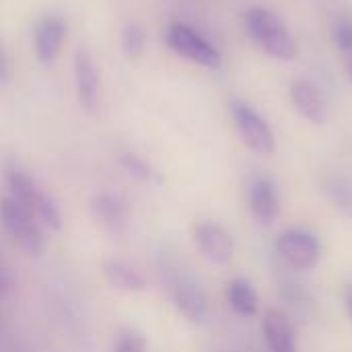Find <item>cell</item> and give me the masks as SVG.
<instances>
[{"label": "cell", "mask_w": 352, "mask_h": 352, "mask_svg": "<svg viewBox=\"0 0 352 352\" xmlns=\"http://www.w3.org/2000/svg\"><path fill=\"white\" fill-rule=\"evenodd\" d=\"M8 74H10L8 58H6V52H4V50H2V45H0V82L8 80Z\"/></svg>", "instance_id": "cell-24"}, {"label": "cell", "mask_w": 352, "mask_h": 352, "mask_svg": "<svg viewBox=\"0 0 352 352\" xmlns=\"http://www.w3.org/2000/svg\"><path fill=\"white\" fill-rule=\"evenodd\" d=\"M346 309H349V314H351V320H352V285L346 289Z\"/></svg>", "instance_id": "cell-25"}, {"label": "cell", "mask_w": 352, "mask_h": 352, "mask_svg": "<svg viewBox=\"0 0 352 352\" xmlns=\"http://www.w3.org/2000/svg\"><path fill=\"white\" fill-rule=\"evenodd\" d=\"M120 163H122V167H124L130 175H134V177H138V179H142V182H151V179L155 177V169H153L144 159H140V157L134 155V153H124V155L120 157Z\"/></svg>", "instance_id": "cell-19"}, {"label": "cell", "mask_w": 352, "mask_h": 352, "mask_svg": "<svg viewBox=\"0 0 352 352\" xmlns=\"http://www.w3.org/2000/svg\"><path fill=\"white\" fill-rule=\"evenodd\" d=\"M91 214L109 233H122L126 227V206L113 194H97L91 200Z\"/></svg>", "instance_id": "cell-14"}, {"label": "cell", "mask_w": 352, "mask_h": 352, "mask_svg": "<svg viewBox=\"0 0 352 352\" xmlns=\"http://www.w3.org/2000/svg\"><path fill=\"white\" fill-rule=\"evenodd\" d=\"M74 82L80 105L95 111L99 103V72L91 52L85 47H80L74 56Z\"/></svg>", "instance_id": "cell-8"}, {"label": "cell", "mask_w": 352, "mask_h": 352, "mask_svg": "<svg viewBox=\"0 0 352 352\" xmlns=\"http://www.w3.org/2000/svg\"><path fill=\"white\" fill-rule=\"evenodd\" d=\"M349 74H351V80H352V60H351V64H349Z\"/></svg>", "instance_id": "cell-26"}, {"label": "cell", "mask_w": 352, "mask_h": 352, "mask_svg": "<svg viewBox=\"0 0 352 352\" xmlns=\"http://www.w3.org/2000/svg\"><path fill=\"white\" fill-rule=\"evenodd\" d=\"M194 239L200 252L214 264H229L233 258V237L227 229H223L217 223H200L194 229Z\"/></svg>", "instance_id": "cell-7"}, {"label": "cell", "mask_w": 352, "mask_h": 352, "mask_svg": "<svg viewBox=\"0 0 352 352\" xmlns=\"http://www.w3.org/2000/svg\"><path fill=\"white\" fill-rule=\"evenodd\" d=\"M248 200H250V210L260 225L266 227L276 221L280 212V202H278L276 188L268 177H258L252 182Z\"/></svg>", "instance_id": "cell-10"}, {"label": "cell", "mask_w": 352, "mask_h": 352, "mask_svg": "<svg viewBox=\"0 0 352 352\" xmlns=\"http://www.w3.org/2000/svg\"><path fill=\"white\" fill-rule=\"evenodd\" d=\"M171 299L186 320H190L194 324H202L208 318L206 295L202 293V289L196 283H192L188 278H177L171 285Z\"/></svg>", "instance_id": "cell-9"}, {"label": "cell", "mask_w": 352, "mask_h": 352, "mask_svg": "<svg viewBox=\"0 0 352 352\" xmlns=\"http://www.w3.org/2000/svg\"><path fill=\"white\" fill-rule=\"evenodd\" d=\"M167 45L182 58L204 66V68H221L223 58L221 52L208 41L204 39L194 27L186 25V23H173L167 29Z\"/></svg>", "instance_id": "cell-3"}, {"label": "cell", "mask_w": 352, "mask_h": 352, "mask_svg": "<svg viewBox=\"0 0 352 352\" xmlns=\"http://www.w3.org/2000/svg\"><path fill=\"white\" fill-rule=\"evenodd\" d=\"M291 101L297 107V111L311 124L320 126L326 122V99L316 82L305 78L295 80L291 85Z\"/></svg>", "instance_id": "cell-11"}, {"label": "cell", "mask_w": 352, "mask_h": 352, "mask_svg": "<svg viewBox=\"0 0 352 352\" xmlns=\"http://www.w3.org/2000/svg\"><path fill=\"white\" fill-rule=\"evenodd\" d=\"M231 116H233V122H235V128H237L241 140L245 142V146L250 151H254L258 155H272L276 151V140H274L270 126L248 103L233 101Z\"/></svg>", "instance_id": "cell-4"}, {"label": "cell", "mask_w": 352, "mask_h": 352, "mask_svg": "<svg viewBox=\"0 0 352 352\" xmlns=\"http://www.w3.org/2000/svg\"><path fill=\"white\" fill-rule=\"evenodd\" d=\"M4 179L8 186V196L12 200H16L21 206H25L27 210H35V204L39 200V196L43 194V190L37 186V182L25 171L21 169L16 163H8L4 167Z\"/></svg>", "instance_id": "cell-12"}, {"label": "cell", "mask_w": 352, "mask_h": 352, "mask_svg": "<svg viewBox=\"0 0 352 352\" xmlns=\"http://www.w3.org/2000/svg\"><path fill=\"white\" fill-rule=\"evenodd\" d=\"M33 214H35L37 221H41V223H43L45 227H50L52 231H60V227H62V212H60L58 202H56L47 192H43V194L39 196Z\"/></svg>", "instance_id": "cell-17"}, {"label": "cell", "mask_w": 352, "mask_h": 352, "mask_svg": "<svg viewBox=\"0 0 352 352\" xmlns=\"http://www.w3.org/2000/svg\"><path fill=\"white\" fill-rule=\"evenodd\" d=\"M227 299H229L231 309L243 318H254L258 314V295H256L252 283L245 278H235L229 285Z\"/></svg>", "instance_id": "cell-16"}, {"label": "cell", "mask_w": 352, "mask_h": 352, "mask_svg": "<svg viewBox=\"0 0 352 352\" xmlns=\"http://www.w3.org/2000/svg\"><path fill=\"white\" fill-rule=\"evenodd\" d=\"M332 39L338 50L352 54V19L351 16H338L332 25Z\"/></svg>", "instance_id": "cell-20"}, {"label": "cell", "mask_w": 352, "mask_h": 352, "mask_svg": "<svg viewBox=\"0 0 352 352\" xmlns=\"http://www.w3.org/2000/svg\"><path fill=\"white\" fill-rule=\"evenodd\" d=\"M144 45H146V33L140 25L132 23V25H126L124 31H122V52L128 56V58H138L142 56L144 52Z\"/></svg>", "instance_id": "cell-18"}, {"label": "cell", "mask_w": 352, "mask_h": 352, "mask_svg": "<svg viewBox=\"0 0 352 352\" xmlns=\"http://www.w3.org/2000/svg\"><path fill=\"white\" fill-rule=\"evenodd\" d=\"M328 194L332 196L336 206L352 212V186H349L342 179H334V182L328 184Z\"/></svg>", "instance_id": "cell-21"}, {"label": "cell", "mask_w": 352, "mask_h": 352, "mask_svg": "<svg viewBox=\"0 0 352 352\" xmlns=\"http://www.w3.org/2000/svg\"><path fill=\"white\" fill-rule=\"evenodd\" d=\"M12 289V276L8 272V268L0 262V295L8 293Z\"/></svg>", "instance_id": "cell-23"}, {"label": "cell", "mask_w": 352, "mask_h": 352, "mask_svg": "<svg viewBox=\"0 0 352 352\" xmlns=\"http://www.w3.org/2000/svg\"><path fill=\"white\" fill-rule=\"evenodd\" d=\"M144 349H146L144 338L134 330L122 332L118 338V344H116V352H144Z\"/></svg>", "instance_id": "cell-22"}, {"label": "cell", "mask_w": 352, "mask_h": 352, "mask_svg": "<svg viewBox=\"0 0 352 352\" xmlns=\"http://www.w3.org/2000/svg\"><path fill=\"white\" fill-rule=\"evenodd\" d=\"M264 336L270 352H297L293 324L283 311H268L264 320Z\"/></svg>", "instance_id": "cell-13"}, {"label": "cell", "mask_w": 352, "mask_h": 352, "mask_svg": "<svg viewBox=\"0 0 352 352\" xmlns=\"http://www.w3.org/2000/svg\"><path fill=\"white\" fill-rule=\"evenodd\" d=\"M103 276L109 287H113L118 291H126V293H140L146 287L144 276L136 268H132L130 264H126L122 260H105Z\"/></svg>", "instance_id": "cell-15"}, {"label": "cell", "mask_w": 352, "mask_h": 352, "mask_svg": "<svg viewBox=\"0 0 352 352\" xmlns=\"http://www.w3.org/2000/svg\"><path fill=\"white\" fill-rule=\"evenodd\" d=\"M66 37V23L58 14H45L37 21L33 31V47L41 64H52L62 50Z\"/></svg>", "instance_id": "cell-6"}, {"label": "cell", "mask_w": 352, "mask_h": 352, "mask_svg": "<svg viewBox=\"0 0 352 352\" xmlns=\"http://www.w3.org/2000/svg\"><path fill=\"white\" fill-rule=\"evenodd\" d=\"M276 252L297 270H314L320 262V241L311 231L289 229L276 239Z\"/></svg>", "instance_id": "cell-5"}, {"label": "cell", "mask_w": 352, "mask_h": 352, "mask_svg": "<svg viewBox=\"0 0 352 352\" xmlns=\"http://www.w3.org/2000/svg\"><path fill=\"white\" fill-rule=\"evenodd\" d=\"M245 29L250 37L272 58L291 62L299 56V43L289 27L268 8L254 6L245 12Z\"/></svg>", "instance_id": "cell-1"}, {"label": "cell", "mask_w": 352, "mask_h": 352, "mask_svg": "<svg viewBox=\"0 0 352 352\" xmlns=\"http://www.w3.org/2000/svg\"><path fill=\"white\" fill-rule=\"evenodd\" d=\"M0 221L8 235L14 239V243L27 254V256H39L45 248L43 233L39 227V221L31 210L21 206L10 196H4L0 200Z\"/></svg>", "instance_id": "cell-2"}]
</instances>
